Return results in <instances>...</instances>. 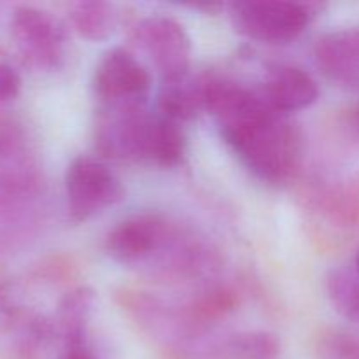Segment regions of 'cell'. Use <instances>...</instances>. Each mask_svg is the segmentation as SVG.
<instances>
[{
  "label": "cell",
  "instance_id": "cb8c5ba5",
  "mask_svg": "<svg viewBox=\"0 0 359 359\" xmlns=\"http://www.w3.org/2000/svg\"><path fill=\"white\" fill-rule=\"evenodd\" d=\"M353 265L356 266V269H358V272H359V249H358L356 256H354V262H353Z\"/></svg>",
  "mask_w": 359,
  "mask_h": 359
},
{
  "label": "cell",
  "instance_id": "603a6c76",
  "mask_svg": "<svg viewBox=\"0 0 359 359\" xmlns=\"http://www.w3.org/2000/svg\"><path fill=\"white\" fill-rule=\"evenodd\" d=\"M349 121L353 123L354 128H356L359 132V102L349 111Z\"/></svg>",
  "mask_w": 359,
  "mask_h": 359
},
{
  "label": "cell",
  "instance_id": "ac0fdd59",
  "mask_svg": "<svg viewBox=\"0 0 359 359\" xmlns=\"http://www.w3.org/2000/svg\"><path fill=\"white\" fill-rule=\"evenodd\" d=\"M221 359H276L279 340L266 332L237 333L223 344Z\"/></svg>",
  "mask_w": 359,
  "mask_h": 359
},
{
  "label": "cell",
  "instance_id": "2e32d148",
  "mask_svg": "<svg viewBox=\"0 0 359 359\" xmlns=\"http://www.w3.org/2000/svg\"><path fill=\"white\" fill-rule=\"evenodd\" d=\"M69 20L74 30L86 41H107L118 27L114 6L98 0L77 2L70 7Z\"/></svg>",
  "mask_w": 359,
  "mask_h": 359
},
{
  "label": "cell",
  "instance_id": "4fadbf2b",
  "mask_svg": "<svg viewBox=\"0 0 359 359\" xmlns=\"http://www.w3.org/2000/svg\"><path fill=\"white\" fill-rule=\"evenodd\" d=\"M39 195H20L0 188V258L21 251L41 226Z\"/></svg>",
  "mask_w": 359,
  "mask_h": 359
},
{
  "label": "cell",
  "instance_id": "d6986e66",
  "mask_svg": "<svg viewBox=\"0 0 359 359\" xmlns=\"http://www.w3.org/2000/svg\"><path fill=\"white\" fill-rule=\"evenodd\" d=\"M318 203L332 223L344 228H359V193L330 188L319 193Z\"/></svg>",
  "mask_w": 359,
  "mask_h": 359
},
{
  "label": "cell",
  "instance_id": "5b68a950",
  "mask_svg": "<svg viewBox=\"0 0 359 359\" xmlns=\"http://www.w3.org/2000/svg\"><path fill=\"white\" fill-rule=\"evenodd\" d=\"M65 198L70 221L84 223L123 202L125 188L118 175L102 160L77 156L70 161L65 172Z\"/></svg>",
  "mask_w": 359,
  "mask_h": 359
},
{
  "label": "cell",
  "instance_id": "5bb4252c",
  "mask_svg": "<svg viewBox=\"0 0 359 359\" xmlns=\"http://www.w3.org/2000/svg\"><path fill=\"white\" fill-rule=\"evenodd\" d=\"M95 302L97 294L88 286L74 287L60 300L53 325L63 346L88 342L86 330L93 314Z\"/></svg>",
  "mask_w": 359,
  "mask_h": 359
},
{
  "label": "cell",
  "instance_id": "9c48e42d",
  "mask_svg": "<svg viewBox=\"0 0 359 359\" xmlns=\"http://www.w3.org/2000/svg\"><path fill=\"white\" fill-rule=\"evenodd\" d=\"M135 39L161 77L191 70V39L175 18L151 14L135 27Z\"/></svg>",
  "mask_w": 359,
  "mask_h": 359
},
{
  "label": "cell",
  "instance_id": "52a82bcc",
  "mask_svg": "<svg viewBox=\"0 0 359 359\" xmlns=\"http://www.w3.org/2000/svg\"><path fill=\"white\" fill-rule=\"evenodd\" d=\"M44 182L41 158L23 123L0 116V188L39 195Z\"/></svg>",
  "mask_w": 359,
  "mask_h": 359
},
{
  "label": "cell",
  "instance_id": "8992f818",
  "mask_svg": "<svg viewBox=\"0 0 359 359\" xmlns=\"http://www.w3.org/2000/svg\"><path fill=\"white\" fill-rule=\"evenodd\" d=\"M179 226L158 212H140L126 217L107 233L105 252L123 266L151 265L174 241Z\"/></svg>",
  "mask_w": 359,
  "mask_h": 359
},
{
  "label": "cell",
  "instance_id": "ffe728a7",
  "mask_svg": "<svg viewBox=\"0 0 359 359\" xmlns=\"http://www.w3.org/2000/svg\"><path fill=\"white\" fill-rule=\"evenodd\" d=\"M316 353L319 359H359V337L342 330L326 328L319 333Z\"/></svg>",
  "mask_w": 359,
  "mask_h": 359
},
{
  "label": "cell",
  "instance_id": "8fae6325",
  "mask_svg": "<svg viewBox=\"0 0 359 359\" xmlns=\"http://www.w3.org/2000/svg\"><path fill=\"white\" fill-rule=\"evenodd\" d=\"M319 72L344 90H359V27L323 34L314 44Z\"/></svg>",
  "mask_w": 359,
  "mask_h": 359
},
{
  "label": "cell",
  "instance_id": "6da1fadb",
  "mask_svg": "<svg viewBox=\"0 0 359 359\" xmlns=\"http://www.w3.org/2000/svg\"><path fill=\"white\" fill-rule=\"evenodd\" d=\"M205 111L224 142L258 181L279 186L297 174L304 153L300 128L287 116L272 111L256 88L209 76Z\"/></svg>",
  "mask_w": 359,
  "mask_h": 359
},
{
  "label": "cell",
  "instance_id": "e0dca14e",
  "mask_svg": "<svg viewBox=\"0 0 359 359\" xmlns=\"http://www.w3.org/2000/svg\"><path fill=\"white\" fill-rule=\"evenodd\" d=\"M326 293L342 318L359 325V272L353 263L337 266L328 273Z\"/></svg>",
  "mask_w": 359,
  "mask_h": 359
},
{
  "label": "cell",
  "instance_id": "3957f363",
  "mask_svg": "<svg viewBox=\"0 0 359 359\" xmlns=\"http://www.w3.org/2000/svg\"><path fill=\"white\" fill-rule=\"evenodd\" d=\"M318 6L291 0H244L230 6L233 28L263 44H287L300 37L316 16Z\"/></svg>",
  "mask_w": 359,
  "mask_h": 359
},
{
  "label": "cell",
  "instance_id": "7c38bea8",
  "mask_svg": "<svg viewBox=\"0 0 359 359\" xmlns=\"http://www.w3.org/2000/svg\"><path fill=\"white\" fill-rule=\"evenodd\" d=\"M209 76L193 74L191 70L161 77L156 93V112L170 121L182 125L207 107Z\"/></svg>",
  "mask_w": 359,
  "mask_h": 359
},
{
  "label": "cell",
  "instance_id": "9a60e30c",
  "mask_svg": "<svg viewBox=\"0 0 359 359\" xmlns=\"http://www.w3.org/2000/svg\"><path fill=\"white\" fill-rule=\"evenodd\" d=\"M188 151V139L181 125L154 112L144 163L158 168H174L181 165Z\"/></svg>",
  "mask_w": 359,
  "mask_h": 359
},
{
  "label": "cell",
  "instance_id": "44dd1931",
  "mask_svg": "<svg viewBox=\"0 0 359 359\" xmlns=\"http://www.w3.org/2000/svg\"><path fill=\"white\" fill-rule=\"evenodd\" d=\"M20 74L9 63L0 62V105L14 100L18 97V93H20Z\"/></svg>",
  "mask_w": 359,
  "mask_h": 359
},
{
  "label": "cell",
  "instance_id": "30bf717a",
  "mask_svg": "<svg viewBox=\"0 0 359 359\" xmlns=\"http://www.w3.org/2000/svg\"><path fill=\"white\" fill-rule=\"evenodd\" d=\"M256 90L272 111L284 116L311 107L319 97V86L314 77L300 67L287 63L266 67Z\"/></svg>",
  "mask_w": 359,
  "mask_h": 359
},
{
  "label": "cell",
  "instance_id": "277c9868",
  "mask_svg": "<svg viewBox=\"0 0 359 359\" xmlns=\"http://www.w3.org/2000/svg\"><path fill=\"white\" fill-rule=\"evenodd\" d=\"M9 35L25 65L51 72L65 58V28L49 11L16 6L9 16Z\"/></svg>",
  "mask_w": 359,
  "mask_h": 359
},
{
  "label": "cell",
  "instance_id": "ba28073f",
  "mask_svg": "<svg viewBox=\"0 0 359 359\" xmlns=\"http://www.w3.org/2000/svg\"><path fill=\"white\" fill-rule=\"evenodd\" d=\"M91 86L98 105L146 102L151 76L128 49L111 48L95 65Z\"/></svg>",
  "mask_w": 359,
  "mask_h": 359
},
{
  "label": "cell",
  "instance_id": "7a4b0ae2",
  "mask_svg": "<svg viewBox=\"0 0 359 359\" xmlns=\"http://www.w3.org/2000/svg\"><path fill=\"white\" fill-rule=\"evenodd\" d=\"M154 112L146 102L98 105L93 125L95 151L104 160L144 163Z\"/></svg>",
  "mask_w": 359,
  "mask_h": 359
},
{
  "label": "cell",
  "instance_id": "7402d4cb",
  "mask_svg": "<svg viewBox=\"0 0 359 359\" xmlns=\"http://www.w3.org/2000/svg\"><path fill=\"white\" fill-rule=\"evenodd\" d=\"M58 359H100L95 351L88 346V342L74 344V346H63L62 354Z\"/></svg>",
  "mask_w": 359,
  "mask_h": 359
}]
</instances>
